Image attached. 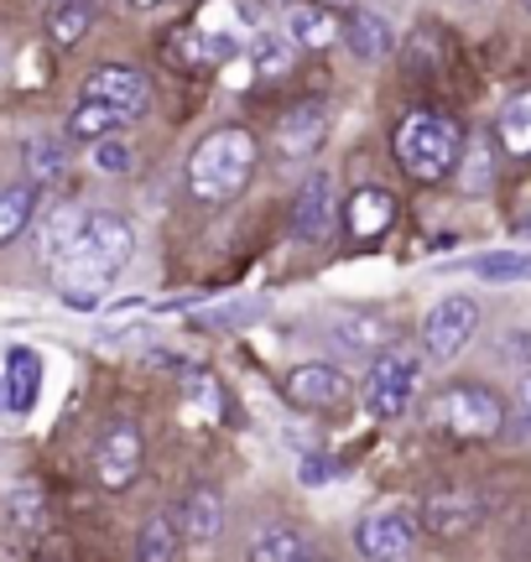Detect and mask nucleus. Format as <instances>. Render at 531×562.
<instances>
[{
    "label": "nucleus",
    "instance_id": "4468645a",
    "mask_svg": "<svg viewBox=\"0 0 531 562\" xmlns=\"http://www.w3.org/2000/svg\"><path fill=\"white\" fill-rule=\"evenodd\" d=\"M286 37L297 47H328V42L344 37V26L334 21V5H324V0H292L286 5Z\"/></svg>",
    "mask_w": 531,
    "mask_h": 562
},
{
    "label": "nucleus",
    "instance_id": "1a4fd4ad",
    "mask_svg": "<svg viewBox=\"0 0 531 562\" xmlns=\"http://www.w3.org/2000/svg\"><path fill=\"white\" fill-rule=\"evenodd\" d=\"M83 94H89V100L115 104L125 121H136V115H146V104H151V83H146L142 68H121V63H104V68H94V74H89Z\"/></svg>",
    "mask_w": 531,
    "mask_h": 562
},
{
    "label": "nucleus",
    "instance_id": "2f4dec72",
    "mask_svg": "<svg viewBox=\"0 0 531 562\" xmlns=\"http://www.w3.org/2000/svg\"><path fill=\"white\" fill-rule=\"evenodd\" d=\"M474 277L485 281H527L531 277V256H479Z\"/></svg>",
    "mask_w": 531,
    "mask_h": 562
},
{
    "label": "nucleus",
    "instance_id": "cd10ccee",
    "mask_svg": "<svg viewBox=\"0 0 531 562\" xmlns=\"http://www.w3.org/2000/svg\"><path fill=\"white\" fill-rule=\"evenodd\" d=\"M32 209H37V193L32 188H5L0 193V245H11L32 224Z\"/></svg>",
    "mask_w": 531,
    "mask_h": 562
},
{
    "label": "nucleus",
    "instance_id": "a211bd4d",
    "mask_svg": "<svg viewBox=\"0 0 531 562\" xmlns=\"http://www.w3.org/2000/svg\"><path fill=\"white\" fill-rule=\"evenodd\" d=\"M178 526H183L188 542H214L219 526H225V505L214 490H188L183 505H178Z\"/></svg>",
    "mask_w": 531,
    "mask_h": 562
},
{
    "label": "nucleus",
    "instance_id": "bb28decb",
    "mask_svg": "<svg viewBox=\"0 0 531 562\" xmlns=\"http://www.w3.org/2000/svg\"><path fill=\"white\" fill-rule=\"evenodd\" d=\"M453 182H459L464 193H485V188L495 182V151H490V140H485V136H474V140H470L464 161L453 167Z\"/></svg>",
    "mask_w": 531,
    "mask_h": 562
},
{
    "label": "nucleus",
    "instance_id": "412c9836",
    "mask_svg": "<svg viewBox=\"0 0 531 562\" xmlns=\"http://www.w3.org/2000/svg\"><path fill=\"white\" fill-rule=\"evenodd\" d=\"M339 344L344 349H354V355H370V349H386L391 339H396V328H391L381 313H349V318H339Z\"/></svg>",
    "mask_w": 531,
    "mask_h": 562
},
{
    "label": "nucleus",
    "instance_id": "f257e3e1",
    "mask_svg": "<svg viewBox=\"0 0 531 562\" xmlns=\"http://www.w3.org/2000/svg\"><path fill=\"white\" fill-rule=\"evenodd\" d=\"M131 250H136V229H131L121 214H89L79 229V240L68 245V256L53 266V271H58V286H63V302L94 307L104 286L125 271Z\"/></svg>",
    "mask_w": 531,
    "mask_h": 562
},
{
    "label": "nucleus",
    "instance_id": "b1692460",
    "mask_svg": "<svg viewBox=\"0 0 531 562\" xmlns=\"http://www.w3.org/2000/svg\"><path fill=\"white\" fill-rule=\"evenodd\" d=\"M89 26H94V5H89V0H58V5L47 11V37L58 42V47L83 42Z\"/></svg>",
    "mask_w": 531,
    "mask_h": 562
},
{
    "label": "nucleus",
    "instance_id": "7ed1b4c3",
    "mask_svg": "<svg viewBox=\"0 0 531 562\" xmlns=\"http://www.w3.org/2000/svg\"><path fill=\"white\" fill-rule=\"evenodd\" d=\"M391 146L411 182H443L459 167V125L443 121L438 110H407Z\"/></svg>",
    "mask_w": 531,
    "mask_h": 562
},
{
    "label": "nucleus",
    "instance_id": "39448f33",
    "mask_svg": "<svg viewBox=\"0 0 531 562\" xmlns=\"http://www.w3.org/2000/svg\"><path fill=\"white\" fill-rule=\"evenodd\" d=\"M417 531H428L422 510H411V505H375L365 521L354 526V552L375 562H396L417 547Z\"/></svg>",
    "mask_w": 531,
    "mask_h": 562
},
{
    "label": "nucleus",
    "instance_id": "2eb2a0df",
    "mask_svg": "<svg viewBox=\"0 0 531 562\" xmlns=\"http://www.w3.org/2000/svg\"><path fill=\"white\" fill-rule=\"evenodd\" d=\"M229 53H235L229 37L193 32V26H178V32L167 37V63H172V68H214V63H225Z\"/></svg>",
    "mask_w": 531,
    "mask_h": 562
},
{
    "label": "nucleus",
    "instance_id": "9b49d317",
    "mask_svg": "<svg viewBox=\"0 0 531 562\" xmlns=\"http://www.w3.org/2000/svg\"><path fill=\"white\" fill-rule=\"evenodd\" d=\"M328 224H334V178L313 172L297 188V203H292V235L297 240H324Z\"/></svg>",
    "mask_w": 531,
    "mask_h": 562
},
{
    "label": "nucleus",
    "instance_id": "4c0bfd02",
    "mask_svg": "<svg viewBox=\"0 0 531 562\" xmlns=\"http://www.w3.org/2000/svg\"><path fill=\"white\" fill-rule=\"evenodd\" d=\"M0 406H5V385H0Z\"/></svg>",
    "mask_w": 531,
    "mask_h": 562
},
{
    "label": "nucleus",
    "instance_id": "c9c22d12",
    "mask_svg": "<svg viewBox=\"0 0 531 562\" xmlns=\"http://www.w3.org/2000/svg\"><path fill=\"white\" fill-rule=\"evenodd\" d=\"M131 5H142V11H151V5H162V0H131Z\"/></svg>",
    "mask_w": 531,
    "mask_h": 562
},
{
    "label": "nucleus",
    "instance_id": "72a5a7b5",
    "mask_svg": "<svg viewBox=\"0 0 531 562\" xmlns=\"http://www.w3.org/2000/svg\"><path fill=\"white\" fill-rule=\"evenodd\" d=\"M16 521H21V531H37L42 526V490H16Z\"/></svg>",
    "mask_w": 531,
    "mask_h": 562
},
{
    "label": "nucleus",
    "instance_id": "6ab92c4d",
    "mask_svg": "<svg viewBox=\"0 0 531 562\" xmlns=\"http://www.w3.org/2000/svg\"><path fill=\"white\" fill-rule=\"evenodd\" d=\"M344 37H349V53L360 63H381L396 47V37H391V21L386 16H375V11H360V16L344 26Z\"/></svg>",
    "mask_w": 531,
    "mask_h": 562
},
{
    "label": "nucleus",
    "instance_id": "7c9ffc66",
    "mask_svg": "<svg viewBox=\"0 0 531 562\" xmlns=\"http://www.w3.org/2000/svg\"><path fill=\"white\" fill-rule=\"evenodd\" d=\"M131 167H136V151H131L125 140H115V136L94 140V172H104V178H125Z\"/></svg>",
    "mask_w": 531,
    "mask_h": 562
},
{
    "label": "nucleus",
    "instance_id": "423d86ee",
    "mask_svg": "<svg viewBox=\"0 0 531 562\" xmlns=\"http://www.w3.org/2000/svg\"><path fill=\"white\" fill-rule=\"evenodd\" d=\"M422 381V360L411 349H386L381 360L370 364V381H365V412L370 417H402L411 406V391Z\"/></svg>",
    "mask_w": 531,
    "mask_h": 562
},
{
    "label": "nucleus",
    "instance_id": "473e14b6",
    "mask_svg": "<svg viewBox=\"0 0 531 562\" xmlns=\"http://www.w3.org/2000/svg\"><path fill=\"white\" fill-rule=\"evenodd\" d=\"M183 391H188V406L199 412V417H219L225 412V402H219V385L208 381V375H199V370H188V381H183Z\"/></svg>",
    "mask_w": 531,
    "mask_h": 562
},
{
    "label": "nucleus",
    "instance_id": "9d476101",
    "mask_svg": "<svg viewBox=\"0 0 531 562\" xmlns=\"http://www.w3.org/2000/svg\"><path fill=\"white\" fill-rule=\"evenodd\" d=\"M94 474L104 490H125V484L142 474V432L131 422H115L94 448Z\"/></svg>",
    "mask_w": 531,
    "mask_h": 562
},
{
    "label": "nucleus",
    "instance_id": "f3484780",
    "mask_svg": "<svg viewBox=\"0 0 531 562\" xmlns=\"http://www.w3.org/2000/svg\"><path fill=\"white\" fill-rule=\"evenodd\" d=\"M37 385H42V360L26 349V344H16L11 355H5V412H32V402H37Z\"/></svg>",
    "mask_w": 531,
    "mask_h": 562
},
{
    "label": "nucleus",
    "instance_id": "dca6fc26",
    "mask_svg": "<svg viewBox=\"0 0 531 562\" xmlns=\"http://www.w3.org/2000/svg\"><path fill=\"white\" fill-rule=\"evenodd\" d=\"M344 220H349V235L354 240H381L396 220V199H391L386 188H360L354 199L344 203Z\"/></svg>",
    "mask_w": 531,
    "mask_h": 562
},
{
    "label": "nucleus",
    "instance_id": "58836bf2",
    "mask_svg": "<svg viewBox=\"0 0 531 562\" xmlns=\"http://www.w3.org/2000/svg\"><path fill=\"white\" fill-rule=\"evenodd\" d=\"M276 5H292V0H276Z\"/></svg>",
    "mask_w": 531,
    "mask_h": 562
},
{
    "label": "nucleus",
    "instance_id": "f03ea898",
    "mask_svg": "<svg viewBox=\"0 0 531 562\" xmlns=\"http://www.w3.org/2000/svg\"><path fill=\"white\" fill-rule=\"evenodd\" d=\"M256 157L261 146L246 125H225V131H208L193 157H188V188L199 203H229L246 193V182L256 178Z\"/></svg>",
    "mask_w": 531,
    "mask_h": 562
},
{
    "label": "nucleus",
    "instance_id": "20e7f679",
    "mask_svg": "<svg viewBox=\"0 0 531 562\" xmlns=\"http://www.w3.org/2000/svg\"><path fill=\"white\" fill-rule=\"evenodd\" d=\"M428 417H432V427L453 442H485L506 427V406H500V396L485 391V385H449V391L432 396Z\"/></svg>",
    "mask_w": 531,
    "mask_h": 562
},
{
    "label": "nucleus",
    "instance_id": "6e6552de",
    "mask_svg": "<svg viewBox=\"0 0 531 562\" xmlns=\"http://www.w3.org/2000/svg\"><path fill=\"white\" fill-rule=\"evenodd\" d=\"M485 521V501L474 490H432L422 501V526L443 542H459V537H474Z\"/></svg>",
    "mask_w": 531,
    "mask_h": 562
},
{
    "label": "nucleus",
    "instance_id": "e433bc0d",
    "mask_svg": "<svg viewBox=\"0 0 531 562\" xmlns=\"http://www.w3.org/2000/svg\"><path fill=\"white\" fill-rule=\"evenodd\" d=\"M324 5H334V11H339V5H354V0H324Z\"/></svg>",
    "mask_w": 531,
    "mask_h": 562
},
{
    "label": "nucleus",
    "instance_id": "aec40b11",
    "mask_svg": "<svg viewBox=\"0 0 531 562\" xmlns=\"http://www.w3.org/2000/svg\"><path fill=\"white\" fill-rule=\"evenodd\" d=\"M83 220H89L83 209H68V203H63V209H53V214L42 220V235H37V250H42V261H47V266H58L63 256H68V245L79 240Z\"/></svg>",
    "mask_w": 531,
    "mask_h": 562
},
{
    "label": "nucleus",
    "instance_id": "393cba45",
    "mask_svg": "<svg viewBox=\"0 0 531 562\" xmlns=\"http://www.w3.org/2000/svg\"><path fill=\"white\" fill-rule=\"evenodd\" d=\"M495 136H500V146H506L511 157H531V89L527 94H516V100L500 110Z\"/></svg>",
    "mask_w": 531,
    "mask_h": 562
},
{
    "label": "nucleus",
    "instance_id": "5701e85b",
    "mask_svg": "<svg viewBox=\"0 0 531 562\" xmlns=\"http://www.w3.org/2000/svg\"><path fill=\"white\" fill-rule=\"evenodd\" d=\"M292 63H297V42L292 37L261 32V37L250 42V68H256V79H282V74H292Z\"/></svg>",
    "mask_w": 531,
    "mask_h": 562
},
{
    "label": "nucleus",
    "instance_id": "c85d7f7f",
    "mask_svg": "<svg viewBox=\"0 0 531 562\" xmlns=\"http://www.w3.org/2000/svg\"><path fill=\"white\" fill-rule=\"evenodd\" d=\"M250 558L256 562H286V558H307V542L297 531H286V526H271L261 531L256 542H250Z\"/></svg>",
    "mask_w": 531,
    "mask_h": 562
},
{
    "label": "nucleus",
    "instance_id": "ddd939ff",
    "mask_svg": "<svg viewBox=\"0 0 531 562\" xmlns=\"http://www.w3.org/2000/svg\"><path fill=\"white\" fill-rule=\"evenodd\" d=\"M349 385L344 375L334 370V364H297L292 375H286V402L292 406H303V412H318V406H334L339 396H344Z\"/></svg>",
    "mask_w": 531,
    "mask_h": 562
},
{
    "label": "nucleus",
    "instance_id": "0eeeda50",
    "mask_svg": "<svg viewBox=\"0 0 531 562\" xmlns=\"http://www.w3.org/2000/svg\"><path fill=\"white\" fill-rule=\"evenodd\" d=\"M479 334V302L474 297H438L422 318V349L432 360H459Z\"/></svg>",
    "mask_w": 531,
    "mask_h": 562
},
{
    "label": "nucleus",
    "instance_id": "f8f14e48",
    "mask_svg": "<svg viewBox=\"0 0 531 562\" xmlns=\"http://www.w3.org/2000/svg\"><path fill=\"white\" fill-rule=\"evenodd\" d=\"M324 131H328V110L318 100H303L276 121V146H282V157H313Z\"/></svg>",
    "mask_w": 531,
    "mask_h": 562
},
{
    "label": "nucleus",
    "instance_id": "4be33fe9",
    "mask_svg": "<svg viewBox=\"0 0 531 562\" xmlns=\"http://www.w3.org/2000/svg\"><path fill=\"white\" fill-rule=\"evenodd\" d=\"M121 125H125V115L115 110V104L89 100V94H83V104L68 115V136L74 140H100V136H115Z\"/></svg>",
    "mask_w": 531,
    "mask_h": 562
},
{
    "label": "nucleus",
    "instance_id": "c756f323",
    "mask_svg": "<svg viewBox=\"0 0 531 562\" xmlns=\"http://www.w3.org/2000/svg\"><path fill=\"white\" fill-rule=\"evenodd\" d=\"M26 167H32V178H37V182H58L63 167H68V151H63V140L37 136L32 146H26Z\"/></svg>",
    "mask_w": 531,
    "mask_h": 562
},
{
    "label": "nucleus",
    "instance_id": "f704fd0d",
    "mask_svg": "<svg viewBox=\"0 0 531 562\" xmlns=\"http://www.w3.org/2000/svg\"><path fill=\"white\" fill-rule=\"evenodd\" d=\"M516 412H521V427L531 432V375L521 381V391H516Z\"/></svg>",
    "mask_w": 531,
    "mask_h": 562
},
{
    "label": "nucleus",
    "instance_id": "a878e982",
    "mask_svg": "<svg viewBox=\"0 0 531 562\" xmlns=\"http://www.w3.org/2000/svg\"><path fill=\"white\" fill-rule=\"evenodd\" d=\"M178 547H183V526H178V516H151V521L142 526L136 558L142 562H167V558H178Z\"/></svg>",
    "mask_w": 531,
    "mask_h": 562
}]
</instances>
